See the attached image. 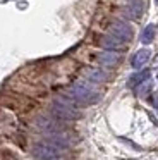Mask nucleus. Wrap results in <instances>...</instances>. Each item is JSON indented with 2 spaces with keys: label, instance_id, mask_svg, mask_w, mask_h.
Instances as JSON below:
<instances>
[{
  "label": "nucleus",
  "instance_id": "nucleus-4",
  "mask_svg": "<svg viewBox=\"0 0 158 160\" xmlns=\"http://www.w3.org/2000/svg\"><path fill=\"white\" fill-rule=\"evenodd\" d=\"M110 33L119 38H122L124 42H129L132 38V28L129 26V22H124V21H115L110 28Z\"/></svg>",
  "mask_w": 158,
  "mask_h": 160
},
{
  "label": "nucleus",
  "instance_id": "nucleus-11",
  "mask_svg": "<svg viewBox=\"0 0 158 160\" xmlns=\"http://www.w3.org/2000/svg\"><path fill=\"white\" fill-rule=\"evenodd\" d=\"M148 78H150V71H143V72H137V74H134V76H131V78H129V81H127V86L134 88V86H137V84H141L143 81H146Z\"/></svg>",
  "mask_w": 158,
  "mask_h": 160
},
{
  "label": "nucleus",
  "instance_id": "nucleus-10",
  "mask_svg": "<svg viewBox=\"0 0 158 160\" xmlns=\"http://www.w3.org/2000/svg\"><path fill=\"white\" fill-rule=\"evenodd\" d=\"M98 60L101 62V66L112 67V66H115V64L119 62V55L113 53V52H105V53H101V55L98 57Z\"/></svg>",
  "mask_w": 158,
  "mask_h": 160
},
{
  "label": "nucleus",
  "instance_id": "nucleus-3",
  "mask_svg": "<svg viewBox=\"0 0 158 160\" xmlns=\"http://www.w3.org/2000/svg\"><path fill=\"white\" fill-rule=\"evenodd\" d=\"M60 148L62 146L55 145L53 141H43V143H38V145L33 146V155L36 158L50 160V158H55V157L60 155Z\"/></svg>",
  "mask_w": 158,
  "mask_h": 160
},
{
  "label": "nucleus",
  "instance_id": "nucleus-6",
  "mask_svg": "<svg viewBox=\"0 0 158 160\" xmlns=\"http://www.w3.org/2000/svg\"><path fill=\"white\" fill-rule=\"evenodd\" d=\"M150 57H151V52H150L148 48L137 50V52L134 53V57H132V67H136V69H141V67H143L144 64L150 60Z\"/></svg>",
  "mask_w": 158,
  "mask_h": 160
},
{
  "label": "nucleus",
  "instance_id": "nucleus-2",
  "mask_svg": "<svg viewBox=\"0 0 158 160\" xmlns=\"http://www.w3.org/2000/svg\"><path fill=\"white\" fill-rule=\"evenodd\" d=\"M53 112L62 119H76L79 117V110L74 105V102L65 100V98H57L53 102Z\"/></svg>",
  "mask_w": 158,
  "mask_h": 160
},
{
  "label": "nucleus",
  "instance_id": "nucleus-9",
  "mask_svg": "<svg viewBox=\"0 0 158 160\" xmlns=\"http://www.w3.org/2000/svg\"><path fill=\"white\" fill-rule=\"evenodd\" d=\"M155 35H156V24H148L146 28L143 29V33H141V43L150 45V43L153 42Z\"/></svg>",
  "mask_w": 158,
  "mask_h": 160
},
{
  "label": "nucleus",
  "instance_id": "nucleus-8",
  "mask_svg": "<svg viewBox=\"0 0 158 160\" xmlns=\"http://www.w3.org/2000/svg\"><path fill=\"white\" fill-rule=\"evenodd\" d=\"M86 78L89 81H93V83H103V81H106V72H103L101 69L93 67V69L86 71Z\"/></svg>",
  "mask_w": 158,
  "mask_h": 160
},
{
  "label": "nucleus",
  "instance_id": "nucleus-5",
  "mask_svg": "<svg viewBox=\"0 0 158 160\" xmlns=\"http://www.w3.org/2000/svg\"><path fill=\"white\" fill-rule=\"evenodd\" d=\"M100 43H101V47H105L106 50H117V48H120V47L126 45V42H124L122 38H119V36L112 35V33H108V35L103 36Z\"/></svg>",
  "mask_w": 158,
  "mask_h": 160
},
{
  "label": "nucleus",
  "instance_id": "nucleus-14",
  "mask_svg": "<svg viewBox=\"0 0 158 160\" xmlns=\"http://www.w3.org/2000/svg\"><path fill=\"white\" fill-rule=\"evenodd\" d=\"M155 4H156V5H158V0H155Z\"/></svg>",
  "mask_w": 158,
  "mask_h": 160
},
{
  "label": "nucleus",
  "instance_id": "nucleus-1",
  "mask_svg": "<svg viewBox=\"0 0 158 160\" xmlns=\"http://www.w3.org/2000/svg\"><path fill=\"white\" fill-rule=\"evenodd\" d=\"M69 95H71L72 100L79 102V103H95L100 100V93L95 90L93 86H89L88 83H74L69 88Z\"/></svg>",
  "mask_w": 158,
  "mask_h": 160
},
{
  "label": "nucleus",
  "instance_id": "nucleus-12",
  "mask_svg": "<svg viewBox=\"0 0 158 160\" xmlns=\"http://www.w3.org/2000/svg\"><path fill=\"white\" fill-rule=\"evenodd\" d=\"M151 90V81H143V83H141V84H137V95H139V97H146V93H148V91H150Z\"/></svg>",
  "mask_w": 158,
  "mask_h": 160
},
{
  "label": "nucleus",
  "instance_id": "nucleus-15",
  "mask_svg": "<svg viewBox=\"0 0 158 160\" xmlns=\"http://www.w3.org/2000/svg\"><path fill=\"white\" fill-rule=\"evenodd\" d=\"M129 2H132V0H129Z\"/></svg>",
  "mask_w": 158,
  "mask_h": 160
},
{
  "label": "nucleus",
  "instance_id": "nucleus-13",
  "mask_svg": "<svg viewBox=\"0 0 158 160\" xmlns=\"http://www.w3.org/2000/svg\"><path fill=\"white\" fill-rule=\"evenodd\" d=\"M153 103H155V107H158V95L153 98Z\"/></svg>",
  "mask_w": 158,
  "mask_h": 160
},
{
  "label": "nucleus",
  "instance_id": "nucleus-7",
  "mask_svg": "<svg viewBox=\"0 0 158 160\" xmlns=\"http://www.w3.org/2000/svg\"><path fill=\"white\" fill-rule=\"evenodd\" d=\"M126 16L129 19H137L143 12V0H132L129 2V7H126Z\"/></svg>",
  "mask_w": 158,
  "mask_h": 160
}]
</instances>
